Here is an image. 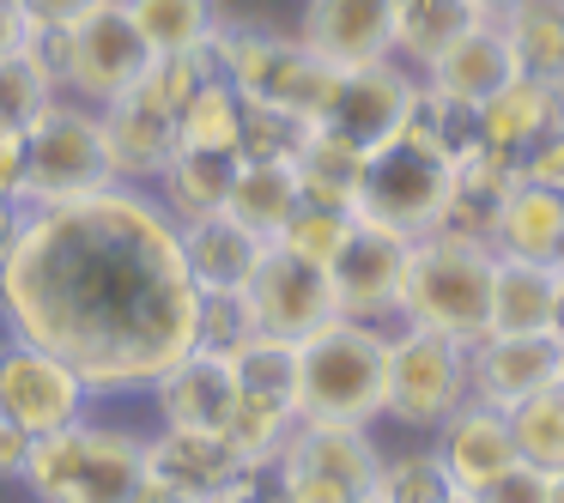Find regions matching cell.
<instances>
[{"label": "cell", "instance_id": "26", "mask_svg": "<svg viewBox=\"0 0 564 503\" xmlns=\"http://www.w3.org/2000/svg\"><path fill=\"white\" fill-rule=\"evenodd\" d=\"M237 152H213V146H176L171 164L159 171V183H152V195H159V207L171 212L176 225H195V219H213V212H225V200H231V183H237Z\"/></svg>", "mask_w": 564, "mask_h": 503}, {"label": "cell", "instance_id": "20", "mask_svg": "<svg viewBox=\"0 0 564 503\" xmlns=\"http://www.w3.org/2000/svg\"><path fill=\"white\" fill-rule=\"evenodd\" d=\"M147 394H152V406H159V425L225 430L237 413V370H231V358H213V352H200V346H188Z\"/></svg>", "mask_w": 564, "mask_h": 503}, {"label": "cell", "instance_id": "48", "mask_svg": "<svg viewBox=\"0 0 564 503\" xmlns=\"http://www.w3.org/2000/svg\"><path fill=\"white\" fill-rule=\"evenodd\" d=\"M474 7H479V19H503V13L516 7V0H474Z\"/></svg>", "mask_w": 564, "mask_h": 503}, {"label": "cell", "instance_id": "25", "mask_svg": "<svg viewBox=\"0 0 564 503\" xmlns=\"http://www.w3.org/2000/svg\"><path fill=\"white\" fill-rule=\"evenodd\" d=\"M261 255H268V243L249 225H237L231 212L183 225V261H188V280L200 292H243L249 273L261 267Z\"/></svg>", "mask_w": 564, "mask_h": 503}, {"label": "cell", "instance_id": "9", "mask_svg": "<svg viewBox=\"0 0 564 503\" xmlns=\"http://www.w3.org/2000/svg\"><path fill=\"white\" fill-rule=\"evenodd\" d=\"M273 473L292 503H365L377 497L382 449L370 425H304L297 418L273 455Z\"/></svg>", "mask_w": 564, "mask_h": 503}, {"label": "cell", "instance_id": "5", "mask_svg": "<svg viewBox=\"0 0 564 503\" xmlns=\"http://www.w3.org/2000/svg\"><path fill=\"white\" fill-rule=\"evenodd\" d=\"M455 158L425 122H406L401 134H389L377 152H365V176H358V219H377L401 237L437 231L443 207L455 195Z\"/></svg>", "mask_w": 564, "mask_h": 503}, {"label": "cell", "instance_id": "12", "mask_svg": "<svg viewBox=\"0 0 564 503\" xmlns=\"http://www.w3.org/2000/svg\"><path fill=\"white\" fill-rule=\"evenodd\" d=\"M86 406H91V389L79 382V370L67 358H55L50 346L25 340V333L0 340V425L50 437V430L86 418Z\"/></svg>", "mask_w": 564, "mask_h": 503}, {"label": "cell", "instance_id": "2", "mask_svg": "<svg viewBox=\"0 0 564 503\" xmlns=\"http://www.w3.org/2000/svg\"><path fill=\"white\" fill-rule=\"evenodd\" d=\"M389 389V328L328 316L297 340V418L304 425H370Z\"/></svg>", "mask_w": 564, "mask_h": 503}, {"label": "cell", "instance_id": "16", "mask_svg": "<svg viewBox=\"0 0 564 503\" xmlns=\"http://www.w3.org/2000/svg\"><path fill=\"white\" fill-rule=\"evenodd\" d=\"M564 376V340L558 333H479L467 346V394L479 406H522L528 394L552 389Z\"/></svg>", "mask_w": 564, "mask_h": 503}, {"label": "cell", "instance_id": "19", "mask_svg": "<svg viewBox=\"0 0 564 503\" xmlns=\"http://www.w3.org/2000/svg\"><path fill=\"white\" fill-rule=\"evenodd\" d=\"M431 449H437L443 473H449V485L462 491V497H479L491 479H503L516 461H522V455H516L510 413L479 406V401H467L455 418H443V425L431 430Z\"/></svg>", "mask_w": 564, "mask_h": 503}, {"label": "cell", "instance_id": "37", "mask_svg": "<svg viewBox=\"0 0 564 503\" xmlns=\"http://www.w3.org/2000/svg\"><path fill=\"white\" fill-rule=\"evenodd\" d=\"M352 225H358V212H352V207H322V200H297V212L285 219V231L273 237V243L292 249V255H304V261H316V267H328V261L346 249Z\"/></svg>", "mask_w": 564, "mask_h": 503}, {"label": "cell", "instance_id": "7", "mask_svg": "<svg viewBox=\"0 0 564 503\" xmlns=\"http://www.w3.org/2000/svg\"><path fill=\"white\" fill-rule=\"evenodd\" d=\"M474 401L467 394V346L449 333L394 321L389 328V389H382V418L406 430H437Z\"/></svg>", "mask_w": 564, "mask_h": 503}, {"label": "cell", "instance_id": "47", "mask_svg": "<svg viewBox=\"0 0 564 503\" xmlns=\"http://www.w3.org/2000/svg\"><path fill=\"white\" fill-rule=\"evenodd\" d=\"M552 333L564 340V267H558V297H552Z\"/></svg>", "mask_w": 564, "mask_h": 503}, {"label": "cell", "instance_id": "46", "mask_svg": "<svg viewBox=\"0 0 564 503\" xmlns=\"http://www.w3.org/2000/svg\"><path fill=\"white\" fill-rule=\"evenodd\" d=\"M134 503H200V497H188V491H176V485H164V479L147 473V485H140Z\"/></svg>", "mask_w": 564, "mask_h": 503}, {"label": "cell", "instance_id": "43", "mask_svg": "<svg viewBox=\"0 0 564 503\" xmlns=\"http://www.w3.org/2000/svg\"><path fill=\"white\" fill-rule=\"evenodd\" d=\"M31 461V430L19 425H0V479H19Z\"/></svg>", "mask_w": 564, "mask_h": 503}, {"label": "cell", "instance_id": "45", "mask_svg": "<svg viewBox=\"0 0 564 503\" xmlns=\"http://www.w3.org/2000/svg\"><path fill=\"white\" fill-rule=\"evenodd\" d=\"M19 225H25V207L0 195V261L13 255V243H19Z\"/></svg>", "mask_w": 564, "mask_h": 503}, {"label": "cell", "instance_id": "31", "mask_svg": "<svg viewBox=\"0 0 564 503\" xmlns=\"http://www.w3.org/2000/svg\"><path fill=\"white\" fill-rule=\"evenodd\" d=\"M134 31L147 37L152 55H183V50H200L213 43L219 31V0H122Z\"/></svg>", "mask_w": 564, "mask_h": 503}, {"label": "cell", "instance_id": "38", "mask_svg": "<svg viewBox=\"0 0 564 503\" xmlns=\"http://www.w3.org/2000/svg\"><path fill=\"white\" fill-rule=\"evenodd\" d=\"M455 485L443 473L437 449H406V455H382L377 473V503H449Z\"/></svg>", "mask_w": 564, "mask_h": 503}, {"label": "cell", "instance_id": "42", "mask_svg": "<svg viewBox=\"0 0 564 503\" xmlns=\"http://www.w3.org/2000/svg\"><path fill=\"white\" fill-rule=\"evenodd\" d=\"M0 195L25 207L31 195V164H25V134H0Z\"/></svg>", "mask_w": 564, "mask_h": 503}, {"label": "cell", "instance_id": "24", "mask_svg": "<svg viewBox=\"0 0 564 503\" xmlns=\"http://www.w3.org/2000/svg\"><path fill=\"white\" fill-rule=\"evenodd\" d=\"M491 249L516 255V261H546V267H558L564 261V188L516 176V188L498 207V225H491Z\"/></svg>", "mask_w": 564, "mask_h": 503}, {"label": "cell", "instance_id": "21", "mask_svg": "<svg viewBox=\"0 0 564 503\" xmlns=\"http://www.w3.org/2000/svg\"><path fill=\"white\" fill-rule=\"evenodd\" d=\"M98 122H104V152H110L116 183L152 188L159 171L171 164V152L183 146V140H176V116L159 110L147 91H122V98H110L98 110Z\"/></svg>", "mask_w": 564, "mask_h": 503}, {"label": "cell", "instance_id": "34", "mask_svg": "<svg viewBox=\"0 0 564 503\" xmlns=\"http://www.w3.org/2000/svg\"><path fill=\"white\" fill-rule=\"evenodd\" d=\"M237 134H243V98H237V86L225 74L207 79V86L176 110V140H183V146L237 152Z\"/></svg>", "mask_w": 564, "mask_h": 503}, {"label": "cell", "instance_id": "52", "mask_svg": "<svg viewBox=\"0 0 564 503\" xmlns=\"http://www.w3.org/2000/svg\"><path fill=\"white\" fill-rule=\"evenodd\" d=\"M365 503H377V497H365Z\"/></svg>", "mask_w": 564, "mask_h": 503}, {"label": "cell", "instance_id": "27", "mask_svg": "<svg viewBox=\"0 0 564 503\" xmlns=\"http://www.w3.org/2000/svg\"><path fill=\"white\" fill-rule=\"evenodd\" d=\"M552 297H558V267L498 255V273H491V328L498 333H552Z\"/></svg>", "mask_w": 564, "mask_h": 503}, {"label": "cell", "instance_id": "39", "mask_svg": "<svg viewBox=\"0 0 564 503\" xmlns=\"http://www.w3.org/2000/svg\"><path fill=\"white\" fill-rule=\"evenodd\" d=\"M256 309H249L243 292H200L195 309V346L213 358H237L249 340H256Z\"/></svg>", "mask_w": 564, "mask_h": 503}, {"label": "cell", "instance_id": "1", "mask_svg": "<svg viewBox=\"0 0 564 503\" xmlns=\"http://www.w3.org/2000/svg\"><path fill=\"white\" fill-rule=\"evenodd\" d=\"M195 309L183 225L140 183L25 207L0 261L7 333L67 358L91 394H147L195 346Z\"/></svg>", "mask_w": 564, "mask_h": 503}, {"label": "cell", "instance_id": "18", "mask_svg": "<svg viewBox=\"0 0 564 503\" xmlns=\"http://www.w3.org/2000/svg\"><path fill=\"white\" fill-rule=\"evenodd\" d=\"M297 43L328 67H365L394 55V7L389 0H304Z\"/></svg>", "mask_w": 564, "mask_h": 503}, {"label": "cell", "instance_id": "13", "mask_svg": "<svg viewBox=\"0 0 564 503\" xmlns=\"http://www.w3.org/2000/svg\"><path fill=\"white\" fill-rule=\"evenodd\" d=\"M152 50L134 31L122 0H104L98 13H86L79 25H67V50H62V91L86 98L91 110H104L110 98L140 86Z\"/></svg>", "mask_w": 564, "mask_h": 503}, {"label": "cell", "instance_id": "14", "mask_svg": "<svg viewBox=\"0 0 564 503\" xmlns=\"http://www.w3.org/2000/svg\"><path fill=\"white\" fill-rule=\"evenodd\" d=\"M406 249L413 237L389 231L377 219H358L346 249L328 261L334 280V309L352 321H377V328H394L401 321V280H406Z\"/></svg>", "mask_w": 564, "mask_h": 503}, {"label": "cell", "instance_id": "3", "mask_svg": "<svg viewBox=\"0 0 564 503\" xmlns=\"http://www.w3.org/2000/svg\"><path fill=\"white\" fill-rule=\"evenodd\" d=\"M19 485L37 503H134L147 485V437L74 418L50 437H31Z\"/></svg>", "mask_w": 564, "mask_h": 503}, {"label": "cell", "instance_id": "53", "mask_svg": "<svg viewBox=\"0 0 564 503\" xmlns=\"http://www.w3.org/2000/svg\"><path fill=\"white\" fill-rule=\"evenodd\" d=\"M558 382H564V376H558Z\"/></svg>", "mask_w": 564, "mask_h": 503}, {"label": "cell", "instance_id": "4", "mask_svg": "<svg viewBox=\"0 0 564 503\" xmlns=\"http://www.w3.org/2000/svg\"><path fill=\"white\" fill-rule=\"evenodd\" d=\"M491 273H498V249L479 237H413L401 280V321L474 346L479 333H491Z\"/></svg>", "mask_w": 564, "mask_h": 503}, {"label": "cell", "instance_id": "30", "mask_svg": "<svg viewBox=\"0 0 564 503\" xmlns=\"http://www.w3.org/2000/svg\"><path fill=\"white\" fill-rule=\"evenodd\" d=\"M394 7V55L406 67H425L479 19L474 0H389Z\"/></svg>", "mask_w": 564, "mask_h": 503}, {"label": "cell", "instance_id": "23", "mask_svg": "<svg viewBox=\"0 0 564 503\" xmlns=\"http://www.w3.org/2000/svg\"><path fill=\"white\" fill-rule=\"evenodd\" d=\"M479 152H491V158H503L516 171L522 164V152L534 146L540 134H552V128L564 122V91L540 86V79L516 74L510 86L498 91L491 103H479Z\"/></svg>", "mask_w": 564, "mask_h": 503}, {"label": "cell", "instance_id": "6", "mask_svg": "<svg viewBox=\"0 0 564 503\" xmlns=\"http://www.w3.org/2000/svg\"><path fill=\"white\" fill-rule=\"evenodd\" d=\"M213 55L219 74L237 86L243 103H268V110H292L304 122H316L328 86L340 67H328L322 55H310L297 43V31H273V25H243V19H219L213 31Z\"/></svg>", "mask_w": 564, "mask_h": 503}, {"label": "cell", "instance_id": "29", "mask_svg": "<svg viewBox=\"0 0 564 503\" xmlns=\"http://www.w3.org/2000/svg\"><path fill=\"white\" fill-rule=\"evenodd\" d=\"M297 200H304L297 164H237V183H231L225 212H231L237 225H249L261 243H273V237L285 231V219L297 212Z\"/></svg>", "mask_w": 564, "mask_h": 503}, {"label": "cell", "instance_id": "35", "mask_svg": "<svg viewBox=\"0 0 564 503\" xmlns=\"http://www.w3.org/2000/svg\"><path fill=\"white\" fill-rule=\"evenodd\" d=\"M510 430H516V455L540 473L564 467V382L528 394L522 406H510Z\"/></svg>", "mask_w": 564, "mask_h": 503}, {"label": "cell", "instance_id": "51", "mask_svg": "<svg viewBox=\"0 0 564 503\" xmlns=\"http://www.w3.org/2000/svg\"><path fill=\"white\" fill-rule=\"evenodd\" d=\"M7 7H13V13H19V7H25V0H7Z\"/></svg>", "mask_w": 564, "mask_h": 503}, {"label": "cell", "instance_id": "15", "mask_svg": "<svg viewBox=\"0 0 564 503\" xmlns=\"http://www.w3.org/2000/svg\"><path fill=\"white\" fill-rule=\"evenodd\" d=\"M249 309H256V328L273 333V340H304V333H316L328 316H340L334 309V280L328 267H316V261L292 255V249L268 243V255H261V267L249 273L243 285Z\"/></svg>", "mask_w": 564, "mask_h": 503}, {"label": "cell", "instance_id": "32", "mask_svg": "<svg viewBox=\"0 0 564 503\" xmlns=\"http://www.w3.org/2000/svg\"><path fill=\"white\" fill-rule=\"evenodd\" d=\"M358 176H365V152H352L346 140L310 128L304 152H297V188H304V200L358 212Z\"/></svg>", "mask_w": 564, "mask_h": 503}, {"label": "cell", "instance_id": "44", "mask_svg": "<svg viewBox=\"0 0 564 503\" xmlns=\"http://www.w3.org/2000/svg\"><path fill=\"white\" fill-rule=\"evenodd\" d=\"M19 50H25V19L0 0V62H7V55H19Z\"/></svg>", "mask_w": 564, "mask_h": 503}, {"label": "cell", "instance_id": "50", "mask_svg": "<svg viewBox=\"0 0 564 503\" xmlns=\"http://www.w3.org/2000/svg\"><path fill=\"white\" fill-rule=\"evenodd\" d=\"M449 503H474V497H462V491H455V497H449Z\"/></svg>", "mask_w": 564, "mask_h": 503}, {"label": "cell", "instance_id": "33", "mask_svg": "<svg viewBox=\"0 0 564 503\" xmlns=\"http://www.w3.org/2000/svg\"><path fill=\"white\" fill-rule=\"evenodd\" d=\"M55 98H62V79L50 74V62L31 43L0 62V134H25Z\"/></svg>", "mask_w": 564, "mask_h": 503}, {"label": "cell", "instance_id": "28", "mask_svg": "<svg viewBox=\"0 0 564 503\" xmlns=\"http://www.w3.org/2000/svg\"><path fill=\"white\" fill-rule=\"evenodd\" d=\"M498 25L516 50V74L564 91V0H516Z\"/></svg>", "mask_w": 564, "mask_h": 503}, {"label": "cell", "instance_id": "41", "mask_svg": "<svg viewBox=\"0 0 564 503\" xmlns=\"http://www.w3.org/2000/svg\"><path fill=\"white\" fill-rule=\"evenodd\" d=\"M104 0H25L19 7V19H25V31H67L79 25L86 13H98Z\"/></svg>", "mask_w": 564, "mask_h": 503}, {"label": "cell", "instance_id": "17", "mask_svg": "<svg viewBox=\"0 0 564 503\" xmlns=\"http://www.w3.org/2000/svg\"><path fill=\"white\" fill-rule=\"evenodd\" d=\"M249 455L237 449L225 430H176V425H159L147 437V473L164 479V485L188 491L200 503H225L249 473Z\"/></svg>", "mask_w": 564, "mask_h": 503}, {"label": "cell", "instance_id": "36", "mask_svg": "<svg viewBox=\"0 0 564 503\" xmlns=\"http://www.w3.org/2000/svg\"><path fill=\"white\" fill-rule=\"evenodd\" d=\"M304 116L292 110H268V103H243V134H237V158L243 164H297V152H304L310 140Z\"/></svg>", "mask_w": 564, "mask_h": 503}, {"label": "cell", "instance_id": "40", "mask_svg": "<svg viewBox=\"0 0 564 503\" xmlns=\"http://www.w3.org/2000/svg\"><path fill=\"white\" fill-rule=\"evenodd\" d=\"M474 503H546V473H540V467H528V461H516L510 473L491 479Z\"/></svg>", "mask_w": 564, "mask_h": 503}, {"label": "cell", "instance_id": "22", "mask_svg": "<svg viewBox=\"0 0 564 503\" xmlns=\"http://www.w3.org/2000/svg\"><path fill=\"white\" fill-rule=\"evenodd\" d=\"M419 79H425L431 91H443V98L479 110V103H491L516 79V50H510V37H503L498 19H474L437 62L419 67Z\"/></svg>", "mask_w": 564, "mask_h": 503}, {"label": "cell", "instance_id": "8", "mask_svg": "<svg viewBox=\"0 0 564 503\" xmlns=\"http://www.w3.org/2000/svg\"><path fill=\"white\" fill-rule=\"evenodd\" d=\"M25 164H31L25 207H55V200H79L116 183L98 110L86 98H67V91L25 128Z\"/></svg>", "mask_w": 564, "mask_h": 503}, {"label": "cell", "instance_id": "10", "mask_svg": "<svg viewBox=\"0 0 564 503\" xmlns=\"http://www.w3.org/2000/svg\"><path fill=\"white\" fill-rule=\"evenodd\" d=\"M231 370H237V413L225 425V437L249 461H273L280 442L297 425V346L273 340V333H256L231 358Z\"/></svg>", "mask_w": 564, "mask_h": 503}, {"label": "cell", "instance_id": "11", "mask_svg": "<svg viewBox=\"0 0 564 503\" xmlns=\"http://www.w3.org/2000/svg\"><path fill=\"white\" fill-rule=\"evenodd\" d=\"M413 103H419V67H406L401 55H389V62L340 67L316 128L334 140H346L352 152H377L389 134H401V128L413 122Z\"/></svg>", "mask_w": 564, "mask_h": 503}, {"label": "cell", "instance_id": "49", "mask_svg": "<svg viewBox=\"0 0 564 503\" xmlns=\"http://www.w3.org/2000/svg\"><path fill=\"white\" fill-rule=\"evenodd\" d=\"M546 503H564V467H558V473H546Z\"/></svg>", "mask_w": 564, "mask_h": 503}]
</instances>
